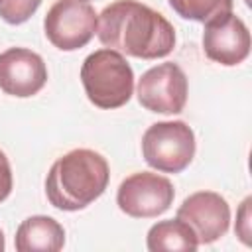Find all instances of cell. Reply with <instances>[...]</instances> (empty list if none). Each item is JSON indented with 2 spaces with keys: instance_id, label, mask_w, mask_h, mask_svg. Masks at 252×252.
Returning <instances> with one entry per match:
<instances>
[{
  "instance_id": "277c9868",
  "label": "cell",
  "mask_w": 252,
  "mask_h": 252,
  "mask_svg": "<svg viewBox=\"0 0 252 252\" xmlns=\"http://www.w3.org/2000/svg\"><path fill=\"white\" fill-rule=\"evenodd\" d=\"M142 154L150 167L179 173L195 156V134L183 120L156 122L142 136Z\"/></svg>"
},
{
  "instance_id": "6da1fadb",
  "label": "cell",
  "mask_w": 252,
  "mask_h": 252,
  "mask_svg": "<svg viewBox=\"0 0 252 252\" xmlns=\"http://www.w3.org/2000/svg\"><path fill=\"white\" fill-rule=\"evenodd\" d=\"M102 45L138 59H159L173 51L175 30L156 10L136 0H116L96 22Z\"/></svg>"
},
{
  "instance_id": "ba28073f",
  "label": "cell",
  "mask_w": 252,
  "mask_h": 252,
  "mask_svg": "<svg viewBox=\"0 0 252 252\" xmlns=\"http://www.w3.org/2000/svg\"><path fill=\"white\" fill-rule=\"evenodd\" d=\"M203 49L205 55L215 63L226 67L238 65L250 53V32L246 24L232 12L220 14L205 24Z\"/></svg>"
},
{
  "instance_id": "9c48e42d",
  "label": "cell",
  "mask_w": 252,
  "mask_h": 252,
  "mask_svg": "<svg viewBox=\"0 0 252 252\" xmlns=\"http://www.w3.org/2000/svg\"><path fill=\"white\" fill-rule=\"evenodd\" d=\"M177 219L191 226L199 244H211L226 234L230 207L226 199L215 191H197L181 203Z\"/></svg>"
},
{
  "instance_id": "7c38bea8",
  "label": "cell",
  "mask_w": 252,
  "mask_h": 252,
  "mask_svg": "<svg viewBox=\"0 0 252 252\" xmlns=\"http://www.w3.org/2000/svg\"><path fill=\"white\" fill-rule=\"evenodd\" d=\"M148 250L150 252H163V250H181V252H195L199 248V240L191 226L181 219L159 220L148 230Z\"/></svg>"
},
{
  "instance_id": "9a60e30c",
  "label": "cell",
  "mask_w": 252,
  "mask_h": 252,
  "mask_svg": "<svg viewBox=\"0 0 252 252\" xmlns=\"http://www.w3.org/2000/svg\"><path fill=\"white\" fill-rule=\"evenodd\" d=\"M250 203H252L250 197H246V199L242 201L240 211H238V220H236V226H234L236 236H238L246 246L252 244V238H250V234H252V228H250Z\"/></svg>"
},
{
  "instance_id": "ac0fdd59",
  "label": "cell",
  "mask_w": 252,
  "mask_h": 252,
  "mask_svg": "<svg viewBox=\"0 0 252 252\" xmlns=\"http://www.w3.org/2000/svg\"><path fill=\"white\" fill-rule=\"evenodd\" d=\"M85 2H89V0H85Z\"/></svg>"
},
{
  "instance_id": "8992f818",
  "label": "cell",
  "mask_w": 252,
  "mask_h": 252,
  "mask_svg": "<svg viewBox=\"0 0 252 252\" xmlns=\"http://www.w3.org/2000/svg\"><path fill=\"white\" fill-rule=\"evenodd\" d=\"M175 191L167 177L140 171L126 177L116 193V203L122 213L134 219H154L163 215L173 203Z\"/></svg>"
},
{
  "instance_id": "30bf717a",
  "label": "cell",
  "mask_w": 252,
  "mask_h": 252,
  "mask_svg": "<svg viewBox=\"0 0 252 252\" xmlns=\"http://www.w3.org/2000/svg\"><path fill=\"white\" fill-rule=\"evenodd\" d=\"M47 83L43 59L26 47H10L0 53V89L6 94L28 98L37 94Z\"/></svg>"
},
{
  "instance_id": "8fae6325",
  "label": "cell",
  "mask_w": 252,
  "mask_h": 252,
  "mask_svg": "<svg viewBox=\"0 0 252 252\" xmlns=\"http://www.w3.org/2000/svg\"><path fill=\"white\" fill-rule=\"evenodd\" d=\"M18 252H57L65 244L63 226L45 215L28 217L16 230Z\"/></svg>"
},
{
  "instance_id": "4fadbf2b",
  "label": "cell",
  "mask_w": 252,
  "mask_h": 252,
  "mask_svg": "<svg viewBox=\"0 0 252 252\" xmlns=\"http://www.w3.org/2000/svg\"><path fill=\"white\" fill-rule=\"evenodd\" d=\"M169 6L177 16L201 24L232 12V0H169Z\"/></svg>"
},
{
  "instance_id": "2e32d148",
  "label": "cell",
  "mask_w": 252,
  "mask_h": 252,
  "mask_svg": "<svg viewBox=\"0 0 252 252\" xmlns=\"http://www.w3.org/2000/svg\"><path fill=\"white\" fill-rule=\"evenodd\" d=\"M12 191V169L6 154L0 150V203L8 199Z\"/></svg>"
},
{
  "instance_id": "e0dca14e",
  "label": "cell",
  "mask_w": 252,
  "mask_h": 252,
  "mask_svg": "<svg viewBox=\"0 0 252 252\" xmlns=\"http://www.w3.org/2000/svg\"><path fill=\"white\" fill-rule=\"evenodd\" d=\"M6 248V242H4V234H2V230H0V252Z\"/></svg>"
},
{
  "instance_id": "5bb4252c",
  "label": "cell",
  "mask_w": 252,
  "mask_h": 252,
  "mask_svg": "<svg viewBox=\"0 0 252 252\" xmlns=\"http://www.w3.org/2000/svg\"><path fill=\"white\" fill-rule=\"evenodd\" d=\"M39 4L41 0H0V18L14 26L24 24L35 14Z\"/></svg>"
},
{
  "instance_id": "3957f363",
  "label": "cell",
  "mask_w": 252,
  "mask_h": 252,
  "mask_svg": "<svg viewBox=\"0 0 252 252\" xmlns=\"http://www.w3.org/2000/svg\"><path fill=\"white\" fill-rule=\"evenodd\" d=\"M81 81L87 98L104 110L124 106L134 93V73L122 53L98 49L91 53L81 67Z\"/></svg>"
},
{
  "instance_id": "7a4b0ae2",
  "label": "cell",
  "mask_w": 252,
  "mask_h": 252,
  "mask_svg": "<svg viewBox=\"0 0 252 252\" xmlns=\"http://www.w3.org/2000/svg\"><path fill=\"white\" fill-rule=\"evenodd\" d=\"M108 179L106 159L94 150L79 148L61 156L51 165L45 193L49 203L59 211H81L104 193Z\"/></svg>"
},
{
  "instance_id": "52a82bcc",
  "label": "cell",
  "mask_w": 252,
  "mask_h": 252,
  "mask_svg": "<svg viewBox=\"0 0 252 252\" xmlns=\"http://www.w3.org/2000/svg\"><path fill=\"white\" fill-rule=\"evenodd\" d=\"M187 77L175 63H159L148 69L136 87L138 102L159 114H179L187 102Z\"/></svg>"
},
{
  "instance_id": "5b68a950",
  "label": "cell",
  "mask_w": 252,
  "mask_h": 252,
  "mask_svg": "<svg viewBox=\"0 0 252 252\" xmlns=\"http://www.w3.org/2000/svg\"><path fill=\"white\" fill-rule=\"evenodd\" d=\"M98 16L85 0H57L45 14L43 30L47 39L61 51L85 47L96 33Z\"/></svg>"
}]
</instances>
